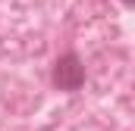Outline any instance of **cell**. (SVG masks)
<instances>
[{
  "mask_svg": "<svg viewBox=\"0 0 135 131\" xmlns=\"http://www.w3.org/2000/svg\"><path fill=\"white\" fill-rule=\"evenodd\" d=\"M54 88L57 91H66V94H75L82 84H85V63L75 50H66L57 63H54Z\"/></svg>",
  "mask_w": 135,
  "mask_h": 131,
  "instance_id": "cell-1",
  "label": "cell"
},
{
  "mask_svg": "<svg viewBox=\"0 0 135 131\" xmlns=\"http://www.w3.org/2000/svg\"><path fill=\"white\" fill-rule=\"evenodd\" d=\"M123 3H126V6H129V3H132V0H123Z\"/></svg>",
  "mask_w": 135,
  "mask_h": 131,
  "instance_id": "cell-2",
  "label": "cell"
}]
</instances>
